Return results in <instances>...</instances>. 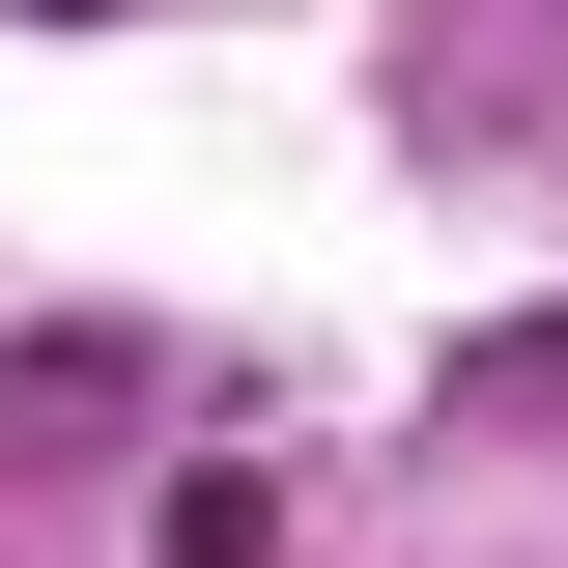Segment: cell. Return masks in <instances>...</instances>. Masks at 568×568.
I'll list each match as a JSON object with an SVG mask.
<instances>
[{
  "mask_svg": "<svg viewBox=\"0 0 568 568\" xmlns=\"http://www.w3.org/2000/svg\"><path fill=\"white\" fill-rule=\"evenodd\" d=\"M284 540V484H256V455H200V484H171V568H256Z\"/></svg>",
  "mask_w": 568,
  "mask_h": 568,
  "instance_id": "cell-1",
  "label": "cell"
}]
</instances>
